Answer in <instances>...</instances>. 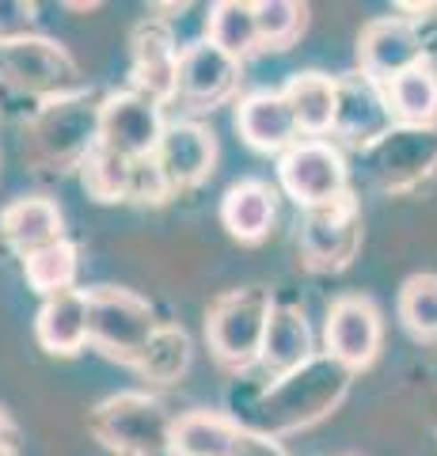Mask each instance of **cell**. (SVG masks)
I'll list each match as a JSON object with an SVG mask.
<instances>
[{"instance_id":"20","label":"cell","mask_w":437,"mask_h":456,"mask_svg":"<svg viewBox=\"0 0 437 456\" xmlns=\"http://www.w3.org/2000/svg\"><path fill=\"white\" fill-rule=\"evenodd\" d=\"M221 221L236 240L255 244V240H263L274 224V191L266 187L263 179L236 183V187H229V194H224V202H221Z\"/></svg>"},{"instance_id":"28","label":"cell","mask_w":437,"mask_h":456,"mask_svg":"<svg viewBox=\"0 0 437 456\" xmlns=\"http://www.w3.org/2000/svg\"><path fill=\"white\" fill-rule=\"evenodd\" d=\"M400 316L415 338H437V274L407 278L400 293Z\"/></svg>"},{"instance_id":"9","label":"cell","mask_w":437,"mask_h":456,"mask_svg":"<svg viewBox=\"0 0 437 456\" xmlns=\"http://www.w3.org/2000/svg\"><path fill=\"white\" fill-rule=\"evenodd\" d=\"M0 69L12 84H20L27 92H61L77 80V65L61 46H53L50 38H16L0 42Z\"/></svg>"},{"instance_id":"22","label":"cell","mask_w":437,"mask_h":456,"mask_svg":"<svg viewBox=\"0 0 437 456\" xmlns=\"http://www.w3.org/2000/svg\"><path fill=\"white\" fill-rule=\"evenodd\" d=\"M286 99L304 134H328L338 118V80L323 73H297L286 84Z\"/></svg>"},{"instance_id":"33","label":"cell","mask_w":437,"mask_h":456,"mask_svg":"<svg viewBox=\"0 0 437 456\" xmlns=\"http://www.w3.org/2000/svg\"><path fill=\"white\" fill-rule=\"evenodd\" d=\"M12 449V422L4 419V411H0V452Z\"/></svg>"},{"instance_id":"16","label":"cell","mask_w":437,"mask_h":456,"mask_svg":"<svg viewBox=\"0 0 437 456\" xmlns=\"http://www.w3.org/2000/svg\"><path fill=\"white\" fill-rule=\"evenodd\" d=\"M38 141L42 149L58 160H84L100 145V110H84L73 99H58L38 118Z\"/></svg>"},{"instance_id":"14","label":"cell","mask_w":437,"mask_h":456,"mask_svg":"<svg viewBox=\"0 0 437 456\" xmlns=\"http://www.w3.org/2000/svg\"><path fill=\"white\" fill-rule=\"evenodd\" d=\"M179 50L164 23H141L134 35V84L137 92L160 103L179 92Z\"/></svg>"},{"instance_id":"34","label":"cell","mask_w":437,"mask_h":456,"mask_svg":"<svg viewBox=\"0 0 437 456\" xmlns=\"http://www.w3.org/2000/svg\"><path fill=\"white\" fill-rule=\"evenodd\" d=\"M0 456H12V449H8V452H0Z\"/></svg>"},{"instance_id":"3","label":"cell","mask_w":437,"mask_h":456,"mask_svg":"<svg viewBox=\"0 0 437 456\" xmlns=\"http://www.w3.org/2000/svg\"><path fill=\"white\" fill-rule=\"evenodd\" d=\"M271 312H274V301L263 289H236L229 297H221L209 308V320H206L209 350L224 365H236V369L259 362Z\"/></svg>"},{"instance_id":"10","label":"cell","mask_w":437,"mask_h":456,"mask_svg":"<svg viewBox=\"0 0 437 456\" xmlns=\"http://www.w3.org/2000/svg\"><path fill=\"white\" fill-rule=\"evenodd\" d=\"M335 130H338V137H346L350 145H373V141L392 137V107H388L384 88L365 73L338 80Z\"/></svg>"},{"instance_id":"5","label":"cell","mask_w":437,"mask_h":456,"mask_svg":"<svg viewBox=\"0 0 437 456\" xmlns=\"http://www.w3.org/2000/svg\"><path fill=\"white\" fill-rule=\"evenodd\" d=\"M278 179L286 194L304 209L331 206L346 194V164L328 141H297L278 160Z\"/></svg>"},{"instance_id":"19","label":"cell","mask_w":437,"mask_h":456,"mask_svg":"<svg viewBox=\"0 0 437 456\" xmlns=\"http://www.w3.org/2000/svg\"><path fill=\"white\" fill-rule=\"evenodd\" d=\"M0 232L20 255H31L61 240V213L50 198H20L0 213Z\"/></svg>"},{"instance_id":"13","label":"cell","mask_w":437,"mask_h":456,"mask_svg":"<svg viewBox=\"0 0 437 456\" xmlns=\"http://www.w3.org/2000/svg\"><path fill=\"white\" fill-rule=\"evenodd\" d=\"M239 77V61L214 42H194L179 57V95L194 107H214L229 99Z\"/></svg>"},{"instance_id":"31","label":"cell","mask_w":437,"mask_h":456,"mask_svg":"<svg viewBox=\"0 0 437 456\" xmlns=\"http://www.w3.org/2000/svg\"><path fill=\"white\" fill-rule=\"evenodd\" d=\"M31 20H35L31 4H0V42L27 38V31H31Z\"/></svg>"},{"instance_id":"32","label":"cell","mask_w":437,"mask_h":456,"mask_svg":"<svg viewBox=\"0 0 437 456\" xmlns=\"http://www.w3.org/2000/svg\"><path fill=\"white\" fill-rule=\"evenodd\" d=\"M232 456H286V452H281V445H278V441H271L266 434H251V430H239V437H236V449H232Z\"/></svg>"},{"instance_id":"25","label":"cell","mask_w":437,"mask_h":456,"mask_svg":"<svg viewBox=\"0 0 437 456\" xmlns=\"http://www.w3.org/2000/svg\"><path fill=\"white\" fill-rule=\"evenodd\" d=\"M209 42L221 46L229 57H247L259 46L255 27V4H239V0H221L209 8Z\"/></svg>"},{"instance_id":"29","label":"cell","mask_w":437,"mask_h":456,"mask_svg":"<svg viewBox=\"0 0 437 456\" xmlns=\"http://www.w3.org/2000/svg\"><path fill=\"white\" fill-rule=\"evenodd\" d=\"M255 27H259V46L286 50L304 27V4L263 0V4H255Z\"/></svg>"},{"instance_id":"18","label":"cell","mask_w":437,"mask_h":456,"mask_svg":"<svg viewBox=\"0 0 437 456\" xmlns=\"http://www.w3.org/2000/svg\"><path fill=\"white\" fill-rule=\"evenodd\" d=\"M38 342L50 354H77L88 342V293L65 289L38 308Z\"/></svg>"},{"instance_id":"12","label":"cell","mask_w":437,"mask_h":456,"mask_svg":"<svg viewBox=\"0 0 437 456\" xmlns=\"http://www.w3.org/2000/svg\"><path fill=\"white\" fill-rule=\"evenodd\" d=\"M236 130L259 152H289L297 145L301 126L286 92H251L236 107Z\"/></svg>"},{"instance_id":"17","label":"cell","mask_w":437,"mask_h":456,"mask_svg":"<svg viewBox=\"0 0 437 456\" xmlns=\"http://www.w3.org/2000/svg\"><path fill=\"white\" fill-rule=\"evenodd\" d=\"M259 362H263L266 373H271V380L297 373L301 365L312 362V331H308V320H304L301 308L274 305Z\"/></svg>"},{"instance_id":"2","label":"cell","mask_w":437,"mask_h":456,"mask_svg":"<svg viewBox=\"0 0 437 456\" xmlns=\"http://www.w3.org/2000/svg\"><path fill=\"white\" fill-rule=\"evenodd\" d=\"M152 335H157V320H152V308L141 297L110 289V285L88 293V338L107 358H118L137 369Z\"/></svg>"},{"instance_id":"6","label":"cell","mask_w":437,"mask_h":456,"mask_svg":"<svg viewBox=\"0 0 437 456\" xmlns=\"http://www.w3.org/2000/svg\"><path fill=\"white\" fill-rule=\"evenodd\" d=\"M167 126L160 122V107L141 92L107 95L100 107V145L125 160H149L160 149Z\"/></svg>"},{"instance_id":"11","label":"cell","mask_w":437,"mask_h":456,"mask_svg":"<svg viewBox=\"0 0 437 456\" xmlns=\"http://www.w3.org/2000/svg\"><path fill=\"white\" fill-rule=\"evenodd\" d=\"M358 57H361V73L376 84L396 80L411 65L426 61V57H422L418 31L403 20H376L365 27L361 42H358Z\"/></svg>"},{"instance_id":"23","label":"cell","mask_w":437,"mask_h":456,"mask_svg":"<svg viewBox=\"0 0 437 456\" xmlns=\"http://www.w3.org/2000/svg\"><path fill=\"white\" fill-rule=\"evenodd\" d=\"M239 430L209 411H190L172 426V456H232Z\"/></svg>"},{"instance_id":"7","label":"cell","mask_w":437,"mask_h":456,"mask_svg":"<svg viewBox=\"0 0 437 456\" xmlns=\"http://www.w3.org/2000/svg\"><path fill=\"white\" fill-rule=\"evenodd\" d=\"M358 244H361V213L350 191L343 198H335L331 206L308 209L301 228V251L308 266L343 270L358 255Z\"/></svg>"},{"instance_id":"8","label":"cell","mask_w":437,"mask_h":456,"mask_svg":"<svg viewBox=\"0 0 437 456\" xmlns=\"http://www.w3.org/2000/svg\"><path fill=\"white\" fill-rule=\"evenodd\" d=\"M380 312L369 297H338L328 312V354L346 365L350 373L354 369L373 365L376 350H380Z\"/></svg>"},{"instance_id":"4","label":"cell","mask_w":437,"mask_h":456,"mask_svg":"<svg viewBox=\"0 0 437 456\" xmlns=\"http://www.w3.org/2000/svg\"><path fill=\"white\" fill-rule=\"evenodd\" d=\"M92 426L110 449L134 452V456H157L164 449H172L175 422L164 415V407L157 399H149L141 392H122L95 407Z\"/></svg>"},{"instance_id":"26","label":"cell","mask_w":437,"mask_h":456,"mask_svg":"<svg viewBox=\"0 0 437 456\" xmlns=\"http://www.w3.org/2000/svg\"><path fill=\"white\" fill-rule=\"evenodd\" d=\"M130 171L134 160L110 152L107 145H95L80 160V183L95 202H118V198H130Z\"/></svg>"},{"instance_id":"15","label":"cell","mask_w":437,"mask_h":456,"mask_svg":"<svg viewBox=\"0 0 437 456\" xmlns=\"http://www.w3.org/2000/svg\"><path fill=\"white\" fill-rule=\"evenodd\" d=\"M214 134L202 130L198 122H172L160 137V149H157V164L164 171L167 187H194L209 175L214 167Z\"/></svg>"},{"instance_id":"1","label":"cell","mask_w":437,"mask_h":456,"mask_svg":"<svg viewBox=\"0 0 437 456\" xmlns=\"http://www.w3.org/2000/svg\"><path fill=\"white\" fill-rule=\"evenodd\" d=\"M346 384H350V369L338 365L331 354L328 358H312L297 373L274 380V388L259 403V426L271 434H281L316 422L343 399Z\"/></svg>"},{"instance_id":"21","label":"cell","mask_w":437,"mask_h":456,"mask_svg":"<svg viewBox=\"0 0 437 456\" xmlns=\"http://www.w3.org/2000/svg\"><path fill=\"white\" fill-rule=\"evenodd\" d=\"M384 95H388L392 118L411 126V130H426L437 118V69L430 61L411 65L407 73L384 84Z\"/></svg>"},{"instance_id":"24","label":"cell","mask_w":437,"mask_h":456,"mask_svg":"<svg viewBox=\"0 0 437 456\" xmlns=\"http://www.w3.org/2000/svg\"><path fill=\"white\" fill-rule=\"evenodd\" d=\"M23 274L31 281V289L42 297H58L73 289L77 281V248L69 240H53V244L23 255Z\"/></svg>"},{"instance_id":"30","label":"cell","mask_w":437,"mask_h":456,"mask_svg":"<svg viewBox=\"0 0 437 456\" xmlns=\"http://www.w3.org/2000/svg\"><path fill=\"white\" fill-rule=\"evenodd\" d=\"M167 191L172 187H167L157 156H149V160H134V171H130V198L134 202H164Z\"/></svg>"},{"instance_id":"27","label":"cell","mask_w":437,"mask_h":456,"mask_svg":"<svg viewBox=\"0 0 437 456\" xmlns=\"http://www.w3.org/2000/svg\"><path fill=\"white\" fill-rule=\"evenodd\" d=\"M190 365V338L179 331V327H157L152 335L145 358H141L137 373L145 380H157V384H172L187 373Z\"/></svg>"}]
</instances>
